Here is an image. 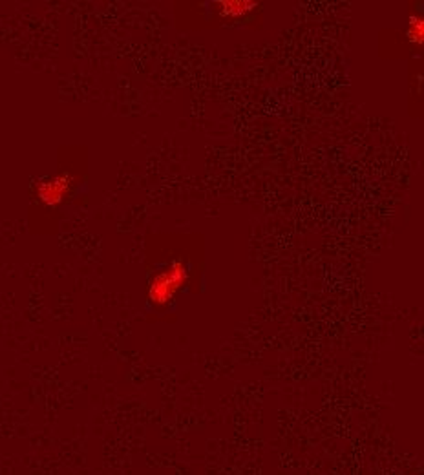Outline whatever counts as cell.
I'll use <instances>...</instances> for the list:
<instances>
[{
	"label": "cell",
	"instance_id": "obj_2",
	"mask_svg": "<svg viewBox=\"0 0 424 475\" xmlns=\"http://www.w3.org/2000/svg\"><path fill=\"white\" fill-rule=\"evenodd\" d=\"M72 187V178L63 174V176H55V178H48L39 183L37 196L42 203L48 207H55L66 198Z\"/></svg>",
	"mask_w": 424,
	"mask_h": 475
},
{
	"label": "cell",
	"instance_id": "obj_4",
	"mask_svg": "<svg viewBox=\"0 0 424 475\" xmlns=\"http://www.w3.org/2000/svg\"><path fill=\"white\" fill-rule=\"evenodd\" d=\"M408 37L414 44H423L424 41V21L421 17L412 15L408 22Z\"/></svg>",
	"mask_w": 424,
	"mask_h": 475
},
{
	"label": "cell",
	"instance_id": "obj_3",
	"mask_svg": "<svg viewBox=\"0 0 424 475\" xmlns=\"http://www.w3.org/2000/svg\"><path fill=\"white\" fill-rule=\"evenodd\" d=\"M218 6H220L221 15L236 19V17H243L245 13L252 11L258 4L252 0H220Z\"/></svg>",
	"mask_w": 424,
	"mask_h": 475
},
{
	"label": "cell",
	"instance_id": "obj_1",
	"mask_svg": "<svg viewBox=\"0 0 424 475\" xmlns=\"http://www.w3.org/2000/svg\"><path fill=\"white\" fill-rule=\"evenodd\" d=\"M189 280V271L183 263L172 261L170 265L163 267L156 272L148 285V298L154 303H167L174 298V294L183 287Z\"/></svg>",
	"mask_w": 424,
	"mask_h": 475
}]
</instances>
